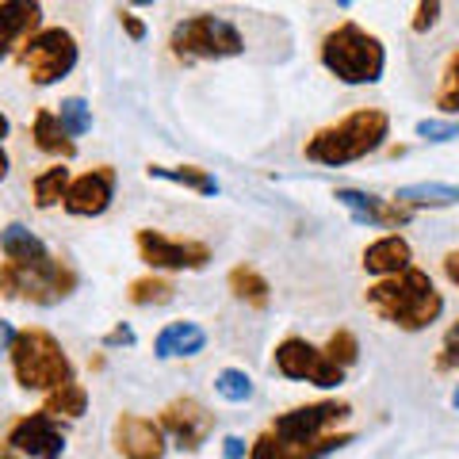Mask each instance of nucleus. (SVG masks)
<instances>
[{
  "label": "nucleus",
  "instance_id": "obj_1",
  "mask_svg": "<svg viewBox=\"0 0 459 459\" xmlns=\"http://www.w3.org/2000/svg\"><path fill=\"white\" fill-rule=\"evenodd\" d=\"M364 303L379 322L398 325L402 333H421L444 314V295L425 268H406L391 280H376L364 291Z\"/></svg>",
  "mask_w": 459,
  "mask_h": 459
},
{
  "label": "nucleus",
  "instance_id": "obj_2",
  "mask_svg": "<svg viewBox=\"0 0 459 459\" xmlns=\"http://www.w3.org/2000/svg\"><path fill=\"white\" fill-rule=\"evenodd\" d=\"M391 138V115L383 108H356L349 111L344 119L322 126L307 138V161L322 165V169H344V165H356L364 157L379 153Z\"/></svg>",
  "mask_w": 459,
  "mask_h": 459
},
{
  "label": "nucleus",
  "instance_id": "obj_3",
  "mask_svg": "<svg viewBox=\"0 0 459 459\" xmlns=\"http://www.w3.org/2000/svg\"><path fill=\"white\" fill-rule=\"evenodd\" d=\"M8 364H12V379H16L23 391H35L42 398L62 391L69 383H77V368L69 360L65 344L42 325L20 329V337L8 352Z\"/></svg>",
  "mask_w": 459,
  "mask_h": 459
},
{
  "label": "nucleus",
  "instance_id": "obj_4",
  "mask_svg": "<svg viewBox=\"0 0 459 459\" xmlns=\"http://www.w3.org/2000/svg\"><path fill=\"white\" fill-rule=\"evenodd\" d=\"M318 57L325 74H333L341 84H379L386 74V47L379 35L356 20H341L322 35Z\"/></svg>",
  "mask_w": 459,
  "mask_h": 459
},
{
  "label": "nucleus",
  "instance_id": "obj_5",
  "mask_svg": "<svg viewBox=\"0 0 459 459\" xmlns=\"http://www.w3.org/2000/svg\"><path fill=\"white\" fill-rule=\"evenodd\" d=\"M169 54L184 65L195 62H222V57L246 54V35L238 31L234 20L214 16V12H195L172 23L169 31Z\"/></svg>",
  "mask_w": 459,
  "mask_h": 459
},
{
  "label": "nucleus",
  "instance_id": "obj_6",
  "mask_svg": "<svg viewBox=\"0 0 459 459\" xmlns=\"http://www.w3.org/2000/svg\"><path fill=\"white\" fill-rule=\"evenodd\" d=\"M16 62L23 65V74L35 89H50V84L65 81L81 62L77 35L69 31V27H42V31H35L23 42Z\"/></svg>",
  "mask_w": 459,
  "mask_h": 459
},
{
  "label": "nucleus",
  "instance_id": "obj_7",
  "mask_svg": "<svg viewBox=\"0 0 459 459\" xmlns=\"http://www.w3.org/2000/svg\"><path fill=\"white\" fill-rule=\"evenodd\" d=\"M134 249H138V261L146 264L150 272H204L211 264V246L207 241H195V238H177V234H165V230H153V226H142L134 234Z\"/></svg>",
  "mask_w": 459,
  "mask_h": 459
},
{
  "label": "nucleus",
  "instance_id": "obj_8",
  "mask_svg": "<svg viewBox=\"0 0 459 459\" xmlns=\"http://www.w3.org/2000/svg\"><path fill=\"white\" fill-rule=\"evenodd\" d=\"M352 413V406L344 398H322V402H307V406H291L276 413L272 421V437H276L280 452L303 448V444L325 437L333 425H341Z\"/></svg>",
  "mask_w": 459,
  "mask_h": 459
},
{
  "label": "nucleus",
  "instance_id": "obj_9",
  "mask_svg": "<svg viewBox=\"0 0 459 459\" xmlns=\"http://www.w3.org/2000/svg\"><path fill=\"white\" fill-rule=\"evenodd\" d=\"M272 368H276L283 379L310 383V386H318V391H337L344 383V368H337L325 356V349H318L314 341L295 337V333L283 337L276 349H272Z\"/></svg>",
  "mask_w": 459,
  "mask_h": 459
},
{
  "label": "nucleus",
  "instance_id": "obj_10",
  "mask_svg": "<svg viewBox=\"0 0 459 459\" xmlns=\"http://www.w3.org/2000/svg\"><path fill=\"white\" fill-rule=\"evenodd\" d=\"M77 291V272L65 261H57L50 272H16L0 261V295L31 307H57Z\"/></svg>",
  "mask_w": 459,
  "mask_h": 459
},
{
  "label": "nucleus",
  "instance_id": "obj_11",
  "mask_svg": "<svg viewBox=\"0 0 459 459\" xmlns=\"http://www.w3.org/2000/svg\"><path fill=\"white\" fill-rule=\"evenodd\" d=\"M8 448L23 459H62L65 455V425L47 410H31L8 425Z\"/></svg>",
  "mask_w": 459,
  "mask_h": 459
},
{
  "label": "nucleus",
  "instance_id": "obj_12",
  "mask_svg": "<svg viewBox=\"0 0 459 459\" xmlns=\"http://www.w3.org/2000/svg\"><path fill=\"white\" fill-rule=\"evenodd\" d=\"M157 421H161L169 444L180 452H199L214 433V413L192 394L165 402L161 413H157Z\"/></svg>",
  "mask_w": 459,
  "mask_h": 459
},
{
  "label": "nucleus",
  "instance_id": "obj_13",
  "mask_svg": "<svg viewBox=\"0 0 459 459\" xmlns=\"http://www.w3.org/2000/svg\"><path fill=\"white\" fill-rule=\"evenodd\" d=\"M111 448L123 459H165L172 444L157 418H142V413L126 410L111 421Z\"/></svg>",
  "mask_w": 459,
  "mask_h": 459
},
{
  "label": "nucleus",
  "instance_id": "obj_14",
  "mask_svg": "<svg viewBox=\"0 0 459 459\" xmlns=\"http://www.w3.org/2000/svg\"><path fill=\"white\" fill-rule=\"evenodd\" d=\"M115 188H119L115 169L111 165H96L89 172H81V177H74L62 211L74 214V219H100V214H108V207L115 204Z\"/></svg>",
  "mask_w": 459,
  "mask_h": 459
},
{
  "label": "nucleus",
  "instance_id": "obj_15",
  "mask_svg": "<svg viewBox=\"0 0 459 459\" xmlns=\"http://www.w3.org/2000/svg\"><path fill=\"white\" fill-rule=\"evenodd\" d=\"M0 256H4V264H12L16 272H50L57 261H62V256H54L47 241H42L35 230H27L23 222L0 226Z\"/></svg>",
  "mask_w": 459,
  "mask_h": 459
},
{
  "label": "nucleus",
  "instance_id": "obj_16",
  "mask_svg": "<svg viewBox=\"0 0 459 459\" xmlns=\"http://www.w3.org/2000/svg\"><path fill=\"white\" fill-rule=\"evenodd\" d=\"M337 204L349 211V219L356 226H383V230H398L413 219L410 207H398L394 199H379L371 192H360V188H337L333 192Z\"/></svg>",
  "mask_w": 459,
  "mask_h": 459
},
{
  "label": "nucleus",
  "instance_id": "obj_17",
  "mask_svg": "<svg viewBox=\"0 0 459 459\" xmlns=\"http://www.w3.org/2000/svg\"><path fill=\"white\" fill-rule=\"evenodd\" d=\"M35 31H42V4H35V0H0V62L20 54Z\"/></svg>",
  "mask_w": 459,
  "mask_h": 459
},
{
  "label": "nucleus",
  "instance_id": "obj_18",
  "mask_svg": "<svg viewBox=\"0 0 459 459\" xmlns=\"http://www.w3.org/2000/svg\"><path fill=\"white\" fill-rule=\"evenodd\" d=\"M360 264H364L368 276L391 280V276H398V272L413 268V249H410V241L402 234H383V238H376V241H368L364 246Z\"/></svg>",
  "mask_w": 459,
  "mask_h": 459
},
{
  "label": "nucleus",
  "instance_id": "obj_19",
  "mask_svg": "<svg viewBox=\"0 0 459 459\" xmlns=\"http://www.w3.org/2000/svg\"><path fill=\"white\" fill-rule=\"evenodd\" d=\"M204 349H207V329L199 322H188V318L161 325L153 337L157 360H192V356H199Z\"/></svg>",
  "mask_w": 459,
  "mask_h": 459
},
{
  "label": "nucleus",
  "instance_id": "obj_20",
  "mask_svg": "<svg viewBox=\"0 0 459 459\" xmlns=\"http://www.w3.org/2000/svg\"><path fill=\"white\" fill-rule=\"evenodd\" d=\"M31 138H35V150L39 153H50V157H62V161H74L77 157V142L65 134L62 119H57L54 108H39L35 119H31Z\"/></svg>",
  "mask_w": 459,
  "mask_h": 459
},
{
  "label": "nucleus",
  "instance_id": "obj_21",
  "mask_svg": "<svg viewBox=\"0 0 459 459\" xmlns=\"http://www.w3.org/2000/svg\"><path fill=\"white\" fill-rule=\"evenodd\" d=\"M398 207H410L413 214L418 211H440V207H455L459 204V188L455 184H440V180H421V184H402L394 192Z\"/></svg>",
  "mask_w": 459,
  "mask_h": 459
},
{
  "label": "nucleus",
  "instance_id": "obj_22",
  "mask_svg": "<svg viewBox=\"0 0 459 459\" xmlns=\"http://www.w3.org/2000/svg\"><path fill=\"white\" fill-rule=\"evenodd\" d=\"M146 177L150 180H169V184H180L195 195H219L222 184L211 169H199V165H146Z\"/></svg>",
  "mask_w": 459,
  "mask_h": 459
},
{
  "label": "nucleus",
  "instance_id": "obj_23",
  "mask_svg": "<svg viewBox=\"0 0 459 459\" xmlns=\"http://www.w3.org/2000/svg\"><path fill=\"white\" fill-rule=\"evenodd\" d=\"M226 287H230V295H234L238 303H246V307L264 310L272 303V283L253 264H234L226 272Z\"/></svg>",
  "mask_w": 459,
  "mask_h": 459
},
{
  "label": "nucleus",
  "instance_id": "obj_24",
  "mask_svg": "<svg viewBox=\"0 0 459 459\" xmlns=\"http://www.w3.org/2000/svg\"><path fill=\"white\" fill-rule=\"evenodd\" d=\"M69 184H74V177H69L65 161H57V165H50V169H42L39 177L31 180V199H35V207H39V211L62 207V204H65Z\"/></svg>",
  "mask_w": 459,
  "mask_h": 459
},
{
  "label": "nucleus",
  "instance_id": "obj_25",
  "mask_svg": "<svg viewBox=\"0 0 459 459\" xmlns=\"http://www.w3.org/2000/svg\"><path fill=\"white\" fill-rule=\"evenodd\" d=\"M126 299H131L134 307H165V303L177 299V283H172L169 276H161V272H146V276L131 280Z\"/></svg>",
  "mask_w": 459,
  "mask_h": 459
},
{
  "label": "nucleus",
  "instance_id": "obj_26",
  "mask_svg": "<svg viewBox=\"0 0 459 459\" xmlns=\"http://www.w3.org/2000/svg\"><path fill=\"white\" fill-rule=\"evenodd\" d=\"M214 394L230 402V406H246V402H253L256 386L246 368H222L219 376H214Z\"/></svg>",
  "mask_w": 459,
  "mask_h": 459
},
{
  "label": "nucleus",
  "instance_id": "obj_27",
  "mask_svg": "<svg viewBox=\"0 0 459 459\" xmlns=\"http://www.w3.org/2000/svg\"><path fill=\"white\" fill-rule=\"evenodd\" d=\"M42 410L54 413V418L77 421V418H84V413H89V391H84V383H69V386H62V391L47 394Z\"/></svg>",
  "mask_w": 459,
  "mask_h": 459
},
{
  "label": "nucleus",
  "instance_id": "obj_28",
  "mask_svg": "<svg viewBox=\"0 0 459 459\" xmlns=\"http://www.w3.org/2000/svg\"><path fill=\"white\" fill-rule=\"evenodd\" d=\"M54 111H57V119H62L65 134L74 138V142H77L81 134L92 131V108H89V100H84V96H65Z\"/></svg>",
  "mask_w": 459,
  "mask_h": 459
},
{
  "label": "nucleus",
  "instance_id": "obj_29",
  "mask_svg": "<svg viewBox=\"0 0 459 459\" xmlns=\"http://www.w3.org/2000/svg\"><path fill=\"white\" fill-rule=\"evenodd\" d=\"M356 437L352 433H325L318 440H310L303 444V448H291V452H280V459H325V455H333L341 448H349Z\"/></svg>",
  "mask_w": 459,
  "mask_h": 459
},
{
  "label": "nucleus",
  "instance_id": "obj_30",
  "mask_svg": "<svg viewBox=\"0 0 459 459\" xmlns=\"http://www.w3.org/2000/svg\"><path fill=\"white\" fill-rule=\"evenodd\" d=\"M437 108L444 119H452L459 111V50L448 57V65H444V77H440V89H437Z\"/></svg>",
  "mask_w": 459,
  "mask_h": 459
},
{
  "label": "nucleus",
  "instance_id": "obj_31",
  "mask_svg": "<svg viewBox=\"0 0 459 459\" xmlns=\"http://www.w3.org/2000/svg\"><path fill=\"white\" fill-rule=\"evenodd\" d=\"M322 349H325L329 360H333L337 368H344V371L360 360V341H356L352 329H337V333H329V341L322 344Z\"/></svg>",
  "mask_w": 459,
  "mask_h": 459
},
{
  "label": "nucleus",
  "instance_id": "obj_32",
  "mask_svg": "<svg viewBox=\"0 0 459 459\" xmlns=\"http://www.w3.org/2000/svg\"><path fill=\"white\" fill-rule=\"evenodd\" d=\"M413 134L425 138V142H452V138H459V123L455 119H440V115H429V119H418Z\"/></svg>",
  "mask_w": 459,
  "mask_h": 459
},
{
  "label": "nucleus",
  "instance_id": "obj_33",
  "mask_svg": "<svg viewBox=\"0 0 459 459\" xmlns=\"http://www.w3.org/2000/svg\"><path fill=\"white\" fill-rule=\"evenodd\" d=\"M440 12H444V4H440V0H421V4L413 8L410 31H413V35H429V31H433V27H437Z\"/></svg>",
  "mask_w": 459,
  "mask_h": 459
},
{
  "label": "nucleus",
  "instance_id": "obj_34",
  "mask_svg": "<svg viewBox=\"0 0 459 459\" xmlns=\"http://www.w3.org/2000/svg\"><path fill=\"white\" fill-rule=\"evenodd\" d=\"M437 368L440 371H459V322H452L448 333H444V341H440Z\"/></svg>",
  "mask_w": 459,
  "mask_h": 459
},
{
  "label": "nucleus",
  "instance_id": "obj_35",
  "mask_svg": "<svg viewBox=\"0 0 459 459\" xmlns=\"http://www.w3.org/2000/svg\"><path fill=\"white\" fill-rule=\"evenodd\" d=\"M134 341H138V337H134V329L126 325V322H119V325H111V329H108L100 344H104V349H134Z\"/></svg>",
  "mask_w": 459,
  "mask_h": 459
},
{
  "label": "nucleus",
  "instance_id": "obj_36",
  "mask_svg": "<svg viewBox=\"0 0 459 459\" xmlns=\"http://www.w3.org/2000/svg\"><path fill=\"white\" fill-rule=\"evenodd\" d=\"M246 459H280V444H276V437H272V429H264V433L249 444Z\"/></svg>",
  "mask_w": 459,
  "mask_h": 459
},
{
  "label": "nucleus",
  "instance_id": "obj_37",
  "mask_svg": "<svg viewBox=\"0 0 459 459\" xmlns=\"http://www.w3.org/2000/svg\"><path fill=\"white\" fill-rule=\"evenodd\" d=\"M115 16H119V27H123L126 35H131V42H142V39H146V23H142L131 8H119Z\"/></svg>",
  "mask_w": 459,
  "mask_h": 459
},
{
  "label": "nucleus",
  "instance_id": "obj_38",
  "mask_svg": "<svg viewBox=\"0 0 459 459\" xmlns=\"http://www.w3.org/2000/svg\"><path fill=\"white\" fill-rule=\"evenodd\" d=\"M12 134V123H8V115L0 111V184L8 180V172H12V161H8V150H4V142Z\"/></svg>",
  "mask_w": 459,
  "mask_h": 459
},
{
  "label": "nucleus",
  "instance_id": "obj_39",
  "mask_svg": "<svg viewBox=\"0 0 459 459\" xmlns=\"http://www.w3.org/2000/svg\"><path fill=\"white\" fill-rule=\"evenodd\" d=\"M16 337H20V329L12 325L8 318H0V360L12 352V344H16Z\"/></svg>",
  "mask_w": 459,
  "mask_h": 459
},
{
  "label": "nucleus",
  "instance_id": "obj_40",
  "mask_svg": "<svg viewBox=\"0 0 459 459\" xmlns=\"http://www.w3.org/2000/svg\"><path fill=\"white\" fill-rule=\"evenodd\" d=\"M249 455V444L241 437H226L222 440V459H246Z\"/></svg>",
  "mask_w": 459,
  "mask_h": 459
},
{
  "label": "nucleus",
  "instance_id": "obj_41",
  "mask_svg": "<svg viewBox=\"0 0 459 459\" xmlns=\"http://www.w3.org/2000/svg\"><path fill=\"white\" fill-rule=\"evenodd\" d=\"M444 276H448V283H455V287H459V249L444 253Z\"/></svg>",
  "mask_w": 459,
  "mask_h": 459
},
{
  "label": "nucleus",
  "instance_id": "obj_42",
  "mask_svg": "<svg viewBox=\"0 0 459 459\" xmlns=\"http://www.w3.org/2000/svg\"><path fill=\"white\" fill-rule=\"evenodd\" d=\"M0 459H23V455H20V452H12V448H8V440H0Z\"/></svg>",
  "mask_w": 459,
  "mask_h": 459
},
{
  "label": "nucleus",
  "instance_id": "obj_43",
  "mask_svg": "<svg viewBox=\"0 0 459 459\" xmlns=\"http://www.w3.org/2000/svg\"><path fill=\"white\" fill-rule=\"evenodd\" d=\"M452 406L459 410V383H455V391H452Z\"/></svg>",
  "mask_w": 459,
  "mask_h": 459
}]
</instances>
